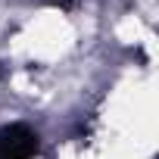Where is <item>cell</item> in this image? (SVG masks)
Returning a JSON list of instances; mask_svg holds the SVG:
<instances>
[{"label":"cell","mask_w":159,"mask_h":159,"mask_svg":"<svg viewBox=\"0 0 159 159\" xmlns=\"http://www.w3.org/2000/svg\"><path fill=\"white\" fill-rule=\"evenodd\" d=\"M38 150H41V137L28 125L16 122L0 128V159H31L38 156Z\"/></svg>","instance_id":"obj_1"},{"label":"cell","mask_w":159,"mask_h":159,"mask_svg":"<svg viewBox=\"0 0 159 159\" xmlns=\"http://www.w3.org/2000/svg\"><path fill=\"white\" fill-rule=\"evenodd\" d=\"M44 3H53V7H62V10H69V7H75V0H44Z\"/></svg>","instance_id":"obj_2"}]
</instances>
